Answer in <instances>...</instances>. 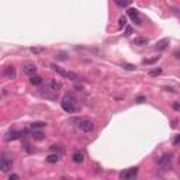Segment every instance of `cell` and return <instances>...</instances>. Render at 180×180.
Returning a JSON list of instances; mask_svg holds the SVG:
<instances>
[{
  "label": "cell",
  "mask_w": 180,
  "mask_h": 180,
  "mask_svg": "<svg viewBox=\"0 0 180 180\" xmlns=\"http://www.w3.org/2000/svg\"><path fill=\"white\" fill-rule=\"evenodd\" d=\"M45 125L46 124L44 121H37V122H33V124H31V128L33 130H41V128H44Z\"/></svg>",
  "instance_id": "17"
},
{
  "label": "cell",
  "mask_w": 180,
  "mask_h": 180,
  "mask_svg": "<svg viewBox=\"0 0 180 180\" xmlns=\"http://www.w3.org/2000/svg\"><path fill=\"white\" fill-rule=\"evenodd\" d=\"M23 72L28 76H34V75H37V66L34 64H25L23 68Z\"/></svg>",
  "instance_id": "7"
},
{
  "label": "cell",
  "mask_w": 180,
  "mask_h": 180,
  "mask_svg": "<svg viewBox=\"0 0 180 180\" xmlns=\"http://www.w3.org/2000/svg\"><path fill=\"white\" fill-rule=\"evenodd\" d=\"M135 45H147L148 44V38H143V37H137L134 40Z\"/></svg>",
  "instance_id": "16"
},
{
  "label": "cell",
  "mask_w": 180,
  "mask_h": 180,
  "mask_svg": "<svg viewBox=\"0 0 180 180\" xmlns=\"http://www.w3.org/2000/svg\"><path fill=\"white\" fill-rule=\"evenodd\" d=\"M128 15L131 17V20L135 23L137 25H141L142 24V21H141V17H139V11H138L137 9H128Z\"/></svg>",
  "instance_id": "6"
},
{
  "label": "cell",
  "mask_w": 180,
  "mask_h": 180,
  "mask_svg": "<svg viewBox=\"0 0 180 180\" xmlns=\"http://www.w3.org/2000/svg\"><path fill=\"white\" fill-rule=\"evenodd\" d=\"M125 69H128V70H135V66L134 65H124Z\"/></svg>",
  "instance_id": "28"
},
{
  "label": "cell",
  "mask_w": 180,
  "mask_h": 180,
  "mask_svg": "<svg viewBox=\"0 0 180 180\" xmlns=\"http://www.w3.org/2000/svg\"><path fill=\"white\" fill-rule=\"evenodd\" d=\"M174 55H176V56H177V58H179V59H180V52H179V51H177V52H176V54H174Z\"/></svg>",
  "instance_id": "30"
},
{
  "label": "cell",
  "mask_w": 180,
  "mask_h": 180,
  "mask_svg": "<svg viewBox=\"0 0 180 180\" xmlns=\"http://www.w3.org/2000/svg\"><path fill=\"white\" fill-rule=\"evenodd\" d=\"M23 137V132H20V131H10V132H7V135H6V141H14V139H19V138H21Z\"/></svg>",
  "instance_id": "9"
},
{
  "label": "cell",
  "mask_w": 180,
  "mask_h": 180,
  "mask_svg": "<svg viewBox=\"0 0 180 180\" xmlns=\"http://www.w3.org/2000/svg\"><path fill=\"white\" fill-rule=\"evenodd\" d=\"M172 107H173L174 111H179L180 113V101H174V103L172 104Z\"/></svg>",
  "instance_id": "23"
},
{
  "label": "cell",
  "mask_w": 180,
  "mask_h": 180,
  "mask_svg": "<svg viewBox=\"0 0 180 180\" xmlns=\"http://www.w3.org/2000/svg\"><path fill=\"white\" fill-rule=\"evenodd\" d=\"M51 68H52V69H54V70H55L56 73H59V75H61V76L66 77L68 72H66V70H64V69H62L61 66H58V65H51Z\"/></svg>",
  "instance_id": "14"
},
{
  "label": "cell",
  "mask_w": 180,
  "mask_h": 180,
  "mask_svg": "<svg viewBox=\"0 0 180 180\" xmlns=\"http://www.w3.org/2000/svg\"><path fill=\"white\" fill-rule=\"evenodd\" d=\"M66 77H68V79H70V80H77V79H79V76H77L76 73H73V72H68Z\"/></svg>",
  "instance_id": "21"
},
{
  "label": "cell",
  "mask_w": 180,
  "mask_h": 180,
  "mask_svg": "<svg viewBox=\"0 0 180 180\" xmlns=\"http://www.w3.org/2000/svg\"><path fill=\"white\" fill-rule=\"evenodd\" d=\"M131 34H132V28H131V27H127V30H125V34H124V35H125V37H130Z\"/></svg>",
  "instance_id": "26"
},
{
  "label": "cell",
  "mask_w": 180,
  "mask_h": 180,
  "mask_svg": "<svg viewBox=\"0 0 180 180\" xmlns=\"http://www.w3.org/2000/svg\"><path fill=\"white\" fill-rule=\"evenodd\" d=\"M19 180L20 179V176H19V174H10V176H9V180Z\"/></svg>",
  "instance_id": "27"
},
{
  "label": "cell",
  "mask_w": 180,
  "mask_h": 180,
  "mask_svg": "<svg viewBox=\"0 0 180 180\" xmlns=\"http://www.w3.org/2000/svg\"><path fill=\"white\" fill-rule=\"evenodd\" d=\"M169 44H170V40H169V38H163V40H160V41L156 42L155 49H156V51H163V49L168 48Z\"/></svg>",
  "instance_id": "8"
},
{
  "label": "cell",
  "mask_w": 180,
  "mask_h": 180,
  "mask_svg": "<svg viewBox=\"0 0 180 180\" xmlns=\"http://www.w3.org/2000/svg\"><path fill=\"white\" fill-rule=\"evenodd\" d=\"M179 163H180V158H179Z\"/></svg>",
  "instance_id": "31"
},
{
  "label": "cell",
  "mask_w": 180,
  "mask_h": 180,
  "mask_svg": "<svg viewBox=\"0 0 180 180\" xmlns=\"http://www.w3.org/2000/svg\"><path fill=\"white\" fill-rule=\"evenodd\" d=\"M30 83L34 86L42 85V77H40L38 75H34V76H30Z\"/></svg>",
  "instance_id": "12"
},
{
  "label": "cell",
  "mask_w": 180,
  "mask_h": 180,
  "mask_svg": "<svg viewBox=\"0 0 180 180\" xmlns=\"http://www.w3.org/2000/svg\"><path fill=\"white\" fill-rule=\"evenodd\" d=\"M44 48H31V52L33 54H40V52H42Z\"/></svg>",
  "instance_id": "25"
},
{
  "label": "cell",
  "mask_w": 180,
  "mask_h": 180,
  "mask_svg": "<svg viewBox=\"0 0 180 180\" xmlns=\"http://www.w3.org/2000/svg\"><path fill=\"white\" fill-rule=\"evenodd\" d=\"M173 145H174V147H180V134L179 135H174V138H173Z\"/></svg>",
  "instance_id": "22"
},
{
  "label": "cell",
  "mask_w": 180,
  "mask_h": 180,
  "mask_svg": "<svg viewBox=\"0 0 180 180\" xmlns=\"http://www.w3.org/2000/svg\"><path fill=\"white\" fill-rule=\"evenodd\" d=\"M4 76L7 77V79H15V69L13 66H7L4 68Z\"/></svg>",
  "instance_id": "10"
},
{
  "label": "cell",
  "mask_w": 180,
  "mask_h": 180,
  "mask_svg": "<svg viewBox=\"0 0 180 180\" xmlns=\"http://www.w3.org/2000/svg\"><path fill=\"white\" fill-rule=\"evenodd\" d=\"M158 59H159V56H155L153 59H143L142 64H143V65H151V64H155V62L158 61Z\"/></svg>",
  "instance_id": "20"
},
{
  "label": "cell",
  "mask_w": 180,
  "mask_h": 180,
  "mask_svg": "<svg viewBox=\"0 0 180 180\" xmlns=\"http://www.w3.org/2000/svg\"><path fill=\"white\" fill-rule=\"evenodd\" d=\"M72 159H73L75 163H82V162L85 160V153L83 152H75L73 155H72Z\"/></svg>",
  "instance_id": "11"
},
{
  "label": "cell",
  "mask_w": 180,
  "mask_h": 180,
  "mask_svg": "<svg viewBox=\"0 0 180 180\" xmlns=\"http://www.w3.org/2000/svg\"><path fill=\"white\" fill-rule=\"evenodd\" d=\"M58 160H59V155H58V153H52V155L46 156V162H48V163H56Z\"/></svg>",
  "instance_id": "15"
},
{
  "label": "cell",
  "mask_w": 180,
  "mask_h": 180,
  "mask_svg": "<svg viewBox=\"0 0 180 180\" xmlns=\"http://www.w3.org/2000/svg\"><path fill=\"white\" fill-rule=\"evenodd\" d=\"M61 107H62V110L66 111V113H69V114L76 113V111H77L76 99H75L72 94H65L64 97H62Z\"/></svg>",
  "instance_id": "1"
},
{
  "label": "cell",
  "mask_w": 180,
  "mask_h": 180,
  "mask_svg": "<svg viewBox=\"0 0 180 180\" xmlns=\"http://www.w3.org/2000/svg\"><path fill=\"white\" fill-rule=\"evenodd\" d=\"M31 137H33L35 141H42L44 138H45V135H44V132H41V131H35V130H34V131L31 132Z\"/></svg>",
  "instance_id": "13"
},
{
  "label": "cell",
  "mask_w": 180,
  "mask_h": 180,
  "mask_svg": "<svg viewBox=\"0 0 180 180\" xmlns=\"http://www.w3.org/2000/svg\"><path fill=\"white\" fill-rule=\"evenodd\" d=\"M125 23H127V19H125V17H120V28L124 27Z\"/></svg>",
  "instance_id": "24"
},
{
  "label": "cell",
  "mask_w": 180,
  "mask_h": 180,
  "mask_svg": "<svg viewBox=\"0 0 180 180\" xmlns=\"http://www.w3.org/2000/svg\"><path fill=\"white\" fill-rule=\"evenodd\" d=\"M160 73H162V68H155V69H151L149 70L151 76H159Z\"/></svg>",
  "instance_id": "18"
},
{
  "label": "cell",
  "mask_w": 180,
  "mask_h": 180,
  "mask_svg": "<svg viewBox=\"0 0 180 180\" xmlns=\"http://www.w3.org/2000/svg\"><path fill=\"white\" fill-rule=\"evenodd\" d=\"M77 125H79V128L82 130L83 132H92L93 130H94V124H93V121H90V120H80Z\"/></svg>",
  "instance_id": "5"
},
{
  "label": "cell",
  "mask_w": 180,
  "mask_h": 180,
  "mask_svg": "<svg viewBox=\"0 0 180 180\" xmlns=\"http://www.w3.org/2000/svg\"><path fill=\"white\" fill-rule=\"evenodd\" d=\"M137 176H138V168H130L120 173V177L124 180H134Z\"/></svg>",
  "instance_id": "4"
},
{
  "label": "cell",
  "mask_w": 180,
  "mask_h": 180,
  "mask_svg": "<svg viewBox=\"0 0 180 180\" xmlns=\"http://www.w3.org/2000/svg\"><path fill=\"white\" fill-rule=\"evenodd\" d=\"M143 101H145V97H142V96H139L137 99V103H143Z\"/></svg>",
  "instance_id": "29"
},
{
  "label": "cell",
  "mask_w": 180,
  "mask_h": 180,
  "mask_svg": "<svg viewBox=\"0 0 180 180\" xmlns=\"http://www.w3.org/2000/svg\"><path fill=\"white\" fill-rule=\"evenodd\" d=\"M11 165H13V159L11 156H9L7 153H2V158H0V169L3 173L9 172L11 169Z\"/></svg>",
  "instance_id": "3"
},
{
  "label": "cell",
  "mask_w": 180,
  "mask_h": 180,
  "mask_svg": "<svg viewBox=\"0 0 180 180\" xmlns=\"http://www.w3.org/2000/svg\"><path fill=\"white\" fill-rule=\"evenodd\" d=\"M158 165L162 170H168L172 168V153H163V155L159 158Z\"/></svg>",
  "instance_id": "2"
},
{
  "label": "cell",
  "mask_w": 180,
  "mask_h": 180,
  "mask_svg": "<svg viewBox=\"0 0 180 180\" xmlns=\"http://www.w3.org/2000/svg\"><path fill=\"white\" fill-rule=\"evenodd\" d=\"M116 3L120 7H127L130 4V0H116Z\"/></svg>",
  "instance_id": "19"
}]
</instances>
